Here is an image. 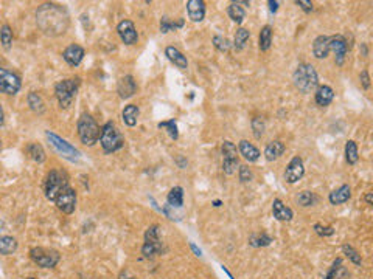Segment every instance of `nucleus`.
Masks as SVG:
<instances>
[{
  "label": "nucleus",
  "mask_w": 373,
  "mask_h": 279,
  "mask_svg": "<svg viewBox=\"0 0 373 279\" xmlns=\"http://www.w3.org/2000/svg\"><path fill=\"white\" fill-rule=\"evenodd\" d=\"M36 23L45 36H61L69 30V11L65 7L58 4H44L36 11Z\"/></svg>",
  "instance_id": "1"
},
{
  "label": "nucleus",
  "mask_w": 373,
  "mask_h": 279,
  "mask_svg": "<svg viewBox=\"0 0 373 279\" xmlns=\"http://www.w3.org/2000/svg\"><path fill=\"white\" fill-rule=\"evenodd\" d=\"M294 86L298 92L302 93H311L319 86V76L316 68L311 64H298L294 74H292Z\"/></svg>",
  "instance_id": "2"
},
{
  "label": "nucleus",
  "mask_w": 373,
  "mask_h": 279,
  "mask_svg": "<svg viewBox=\"0 0 373 279\" xmlns=\"http://www.w3.org/2000/svg\"><path fill=\"white\" fill-rule=\"evenodd\" d=\"M77 129H78V137H80L81 143L86 146H93L99 140V135H101L99 126L96 124V121L89 113H83L78 118Z\"/></svg>",
  "instance_id": "3"
},
{
  "label": "nucleus",
  "mask_w": 373,
  "mask_h": 279,
  "mask_svg": "<svg viewBox=\"0 0 373 279\" xmlns=\"http://www.w3.org/2000/svg\"><path fill=\"white\" fill-rule=\"evenodd\" d=\"M99 144H101L105 154H112V152L120 150L124 146V140L117 129L114 121H108L101 128V135H99Z\"/></svg>",
  "instance_id": "4"
},
{
  "label": "nucleus",
  "mask_w": 373,
  "mask_h": 279,
  "mask_svg": "<svg viewBox=\"0 0 373 279\" xmlns=\"http://www.w3.org/2000/svg\"><path fill=\"white\" fill-rule=\"evenodd\" d=\"M80 84H81V79L77 76V78L62 79L55 86V95H56V99H58L61 109H67L72 104V101L77 96Z\"/></svg>",
  "instance_id": "5"
},
{
  "label": "nucleus",
  "mask_w": 373,
  "mask_h": 279,
  "mask_svg": "<svg viewBox=\"0 0 373 279\" xmlns=\"http://www.w3.org/2000/svg\"><path fill=\"white\" fill-rule=\"evenodd\" d=\"M65 188H69V179H67V175H65L64 172H61V171H55V169H53V171H50L48 175H47V179H45V185H44V191H45L47 200L53 202V204H55L56 197H58Z\"/></svg>",
  "instance_id": "6"
},
{
  "label": "nucleus",
  "mask_w": 373,
  "mask_h": 279,
  "mask_svg": "<svg viewBox=\"0 0 373 279\" xmlns=\"http://www.w3.org/2000/svg\"><path fill=\"white\" fill-rule=\"evenodd\" d=\"M163 245L159 236V225L154 223L151 226H148V230L145 233V242L142 247V255L145 258H153L157 255H162Z\"/></svg>",
  "instance_id": "7"
},
{
  "label": "nucleus",
  "mask_w": 373,
  "mask_h": 279,
  "mask_svg": "<svg viewBox=\"0 0 373 279\" xmlns=\"http://www.w3.org/2000/svg\"><path fill=\"white\" fill-rule=\"evenodd\" d=\"M30 258L35 264H38L42 268H53L58 265L61 255H59V251L52 250V248L35 247L30 250Z\"/></svg>",
  "instance_id": "8"
},
{
  "label": "nucleus",
  "mask_w": 373,
  "mask_h": 279,
  "mask_svg": "<svg viewBox=\"0 0 373 279\" xmlns=\"http://www.w3.org/2000/svg\"><path fill=\"white\" fill-rule=\"evenodd\" d=\"M45 137H47V140L50 141V144L53 146V149L58 152V154H61L64 158H67V160H70V162L78 160V157H80V150H78L77 147H73L70 143H67L65 140H62L61 137H58L56 134L50 132V131L45 132Z\"/></svg>",
  "instance_id": "9"
},
{
  "label": "nucleus",
  "mask_w": 373,
  "mask_h": 279,
  "mask_svg": "<svg viewBox=\"0 0 373 279\" xmlns=\"http://www.w3.org/2000/svg\"><path fill=\"white\" fill-rule=\"evenodd\" d=\"M22 87V83H20V78L7 70V68H0V93H5V95H16Z\"/></svg>",
  "instance_id": "10"
},
{
  "label": "nucleus",
  "mask_w": 373,
  "mask_h": 279,
  "mask_svg": "<svg viewBox=\"0 0 373 279\" xmlns=\"http://www.w3.org/2000/svg\"><path fill=\"white\" fill-rule=\"evenodd\" d=\"M238 168L236 146L232 141L222 143V169L227 175H232Z\"/></svg>",
  "instance_id": "11"
},
{
  "label": "nucleus",
  "mask_w": 373,
  "mask_h": 279,
  "mask_svg": "<svg viewBox=\"0 0 373 279\" xmlns=\"http://www.w3.org/2000/svg\"><path fill=\"white\" fill-rule=\"evenodd\" d=\"M55 205L64 213V214H72L77 208V192L70 186L65 188L55 200Z\"/></svg>",
  "instance_id": "12"
},
{
  "label": "nucleus",
  "mask_w": 373,
  "mask_h": 279,
  "mask_svg": "<svg viewBox=\"0 0 373 279\" xmlns=\"http://www.w3.org/2000/svg\"><path fill=\"white\" fill-rule=\"evenodd\" d=\"M117 33H118L120 39L124 44H126V45H134L139 41V34H137V30L134 27V22L132 20H128V19L121 20L117 25Z\"/></svg>",
  "instance_id": "13"
},
{
  "label": "nucleus",
  "mask_w": 373,
  "mask_h": 279,
  "mask_svg": "<svg viewBox=\"0 0 373 279\" xmlns=\"http://www.w3.org/2000/svg\"><path fill=\"white\" fill-rule=\"evenodd\" d=\"M305 175V166H303V160L300 157H294L288 166H286V171H285V180L288 183H297L298 180L302 179V177Z\"/></svg>",
  "instance_id": "14"
},
{
  "label": "nucleus",
  "mask_w": 373,
  "mask_h": 279,
  "mask_svg": "<svg viewBox=\"0 0 373 279\" xmlns=\"http://www.w3.org/2000/svg\"><path fill=\"white\" fill-rule=\"evenodd\" d=\"M348 50V44L347 39L342 34H336L330 37V52L334 53V61L337 65H342L345 61V55Z\"/></svg>",
  "instance_id": "15"
},
{
  "label": "nucleus",
  "mask_w": 373,
  "mask_h": 279,
  "mask_svg": "<svg viewBox=\"0 0 373 279\" xmlns=\"http://www.w3.org/2000/svg\"><path fill=\"white\" fill-rule=\"evenodd\" d=\"M84 56H86L84 48L80 47V45H77V44L69 45V47L64 50V52H62L64 61H65L70 67H78V65L81 64V61L84 59Z\"/></svg>",
  "instance_id": "16"
},
{
  "label": "nucleus",
  "mask_w": 373,
  "mask_h": 279,
  "mask_svg": "<svg viewBox=\"0 0 373 279\" xmlns=\"http://www.w3.org/2000/svg\"><path fill=\"white\" fill-rule=\"evenodd\" d=\"M117 92H118V96H120L121 99H129L131 96L135 95V92H137V84H135V81H134V78H132L131 74L123 76V78L118 81Z\"/></svg>",
  "instance_id": "17"
},
{
  "label": "nucleus",
  "mask_w": 373,
  "mask_h": 279,
  "mask_svg": "<svg viewBox=\"0 0 373 279\" xmlns=\"http://www.w3.org/2000/svg\"><path fill=\"white\" fill-rule=\"evenodd\" d=\"M187 13L190 20L202 22L206 17V2L204 0H188L187 2Z\"/></svg>",
  "instance_id": "18"
},
{
  "label": "nucleus",
  "mask_w": 373,
  "mask_h": 279,
  "mask_svg": "<svg viewBox=\"0 0 373 279\" xmlns=\"http://www.w3.org/2000/svg\"><path fill=\"white\" fill-rule=\"evenodd\" d=\"M272 214L280 222H289L294 217V213L289 207H286L280 198H276L272 202Z\"/></svg>",
  "instance_id": "19"
},
{
  "label": "nucleus",
  "mask_w": 373,
  "mask_h": 279,
  "mask_svg": "<svg viewBox=\"0 0 373 279\" xmlns=\"http://www.w3.org/2000/svg\"><path fill=\"white\" fill-rule=\"evenodd\" d=\"M330 53V37L317 36L313 42V55L317 59H325Z\"/></svg>",
  "instance_id": "20"
},
{
  "label": "nucleus",
  "mask_w": 373,
  "mask_h": 279,
  "mask_svg": "<svg viewBox=\"0 0 373 279\" xmlns=\"http://www.w3.org/2000/svg\"><path fill=\"white\" fill-rule=\"evenodd\" d=\"M238 149H240V154H241L249 163L257 162V160L260 158V155H261V154H260V150H258L252 143H249L247 140H241Z\"/></svg>",
  "instance_id": "21"
},
{
  "label": "nucleus",
  "mask_w": 373,
  "mask_h": 279,
  "mask_svg": "<svg viewBox=\"0 0 373 279\" xmlns=\"http://www.w3.org/2000/svg\"><path fill=\"white\" fill-rule=\"evenodd\" d=\"M352 197V189L348 185H342L341 188L334 189L333 192H330L328 195V200L331 205H342L345 202H348Z\"/></svg>",
  "instance_id": "22"
},
{
  "label": "nucleus",
  "mask_w": 373,
  "mask_h": 279,
  "mask_svg": "<svg viewBox=\"0 0 373 279\" xmlns=\"http://www.w3.org/2000/svg\"><path fill=\"white\" fill-rule=\"evenodd\" d=\"M285 149L286 147H285V144L280 140H274V141L267 143V146L264 149V157H266L267 162H274V160H277V158H280L283 155Z\"/></svg>",
  "instance_id": "23"
},
{
  "label": "nucleus",
  "mask_w": 373,
  "mask_h": 279,
  "mask_svg": "<svg viewBox=\"0 0 373 279\" xmlns=\"http://www.w3.org/2000/svg\"><path fill=\"white\" fill-rule=\"evenodd\" d=\"M165 56L176 65L178 68H181V70H185L187 67H188V61H187V58L179 52V50L176 48V47H166L165 48Z\"/></svg>",
  "instance_id": "24"
},
{
  "label": "nucleus",
  "mask_w": 373,
  "mask_h": 279,
  "mask_svg": "<svg viewBox=\"0 0 373 279\" xmlns=\"http://www.w3.org/2000/svg\"><path fill=\"white\" fill-rule=\"evenodd\" d=\"M334 98V92L330 86H320L316 92V104L320 107H327Z\"/></svg>",
  "instance_id": "25"
},
{
  "label": "nucleus",
  "mask_w": 373,
  "mask_h": 279,
  "mask_svg": "<svg viewBox=\"0 0 373 279\" xmlns=\"http://www.w3.org/2000/svg\"><path fill=\"white\" fill-rule=\"evenodd\" d=\"M139 115H140L139 107L135 104H129V106H126L123 109V113H121L123 123L126 126H129V128H134V126L137 124V121H139Z\"/></svg>",
  "instance_id": "26"
},
{
  "label": "nucleus",
  "mask_w": 373,
  "mask_h": 279,
  "mask_svg": "<svg viewBox=\"0 0 373 279\" xmlns=\"http://www.w3.org/2000/svg\"><path fill=\"white\" fill-rule=\"evenodd\" d=\"M166 202H168V207L181 208V207L184 205V188H182V186H174V188L168 192Z\"/></svg>",
  "instance_id": "27"
},
{
  "label": "nucleus",
  "mask_w": 373,
  "mask_h": 279,
  "mask_svg": "<svg viewBox=\"0 0 373 279\" xmlns=\"http://www.w3.org/2000/svg\"><path fill=\"white\" fill-rule=\"evenodd\" d=\"M27 103H28V107L35 112V113H38V115H42L44 112H45V103H44V99H42V96L39 95V93H36V92H30L28 93V96H27Z\"/></svg>",
  "instance_id": "28"
},
{
  "label": "nucleus",
  "mask_w": 373,
  "mask_h": 279,
  "mask_svg": "<svg viewBox=\"0 0 373 279\" xmlns=\"http://www.w3.org/2000/svg\"><path fill=\"white\" fill-rule=\"evenodd\" d=\"M185 25V20L184 19H179V20H169L166 16H163L160 19V33L162 34H166L169 31H176L179 28H182Z\"/></svg>",
  "instance_id": "29"
},
{
  "label": "nucleus",
  "mask_w": 373,
  "mask_h": 279,
  "mask_svg": "<svg viewBox=\"0 0 373 279\" xmlns=\"http://www.w3.org/2000/svg\"><path fill=\"white\" fill-rule=\"evenodd\" d=\"M17 250V241L11 236H2L0 237V255L10 256Z\"/></svg>",
  "instance_id": "30"
},
{
  "label": "nucleus",
  "mask_w": 373,
  "mask_h": 279,
  "mask_svg": "<svg viewBox=\"0 0 373 279\" xmlns=\"http://www.w3.org/2000/svg\"><path fill=\"white\" fill-rule=\"evenodd\" d=\"M272 244V237L266 233H254L249 237V245L254 248H261V247H267Z\"/></svg>",
  "instance_id": "31"
},
{
  "label": "nucleus",
  "mask_w": 373,
  "mask_h": 279,
  "mask_svg": "<svg viewBox=\"0 0 373 279\" xmlns=\"http://www.w3.org/2000/svg\"><path fill=\"white\" fill-rule=\"evenodd\" d=\"M27 154H28L30 158L35 160L36 163H44L45 158H47V157H45V150H44L42 146L38 144V143H31V144L27 146Z\"/></svg>",
  "instance_id": "32"
},
{
  "label": "nucleus",
  "mask_w": 373,
  "mask_h": 279,
  "mask_svg": "<svg viewBox=\"0 0 373 279\" xmlns=\"http://www.w3.org/2000/svg\"><path fill=\"white\" fill-rule=\"evenodd\" d=\"M270 44H272V28L269 25H264L260 31V39H258V45H260V50L261 52H267L270 48Z\"/></svg>",
  "instance_id": "33"
},
{
  "label": "nucleus",
  "mask_w": 373,
  "mask_h": 279,
  "mask_svg": "<svg viewBox=\"0 0 373 279\" xmlns=\"http://www.w3.org/2000/svg\"><path fill=\"white\" fill-rule=\"evenodd\" d=\"M358 144L353 140H348L345 143V160L348 165H355L358 162Z\"/></svg>",
  "instance_id": "34"
},
{
  "label": "nucleus",
  "mask_w": 373,
  "mask_h": 279,
  "mask_svg": "<svg viewBox=\"0 0 373 279\" xmlns=\"http://www.w3.org/2000/svg\"><path fill=\"white\" fill-rule=\"evenodd\" d=\"M227 14H229V17H230L235 23H238V25L243 23L244 19H246V11H244V8L240 7L236 2L230 4V7H229V10H227Z\"/></svg>",
  "instance_id": "35"
},
{
  "label": "nucleus",
  "mask_w": 373,
  "mask_h": 279,
  "mask_svg": "<svg viewBox=\"0 0 373 279\" xmlns=\"http://www.w3.org/2000/svg\"><path fill=\"white\" fill-rule=\"evenodd\" d=\"M317 202V195L311 191H302L300 194L297 195V204L303 207V208H308V207H313Z\"/></svg>",
  "instance_id": "36"
},
{
  "label": "nucleus",
  "mask_w": 373,
  "mask_h": 279,
  "mask_svg": "<svg viewBox=\"0 0 373 279\" xmlns=\"http://www.w3.org/2000/svg\"><path fill=\"white\" fill-rule=\"evenodd\" d=\"M159 129H165L166 134L169 135V138L173 140H178L179 138V131H178V124L174 119H168V121H160L159 124Z\"/></svg>",
  "instance_id": "37"
},
{
  "label": "nucleus",
  "mask_w": 373,
  "mask_h": 279,
  "mask_svg": "<svg viewBox=\"0 0 373 279\" xmlns=\"http://www.w3.org/2000/svg\"><path fill=\"white\" fill-rule=\"evenodd\" d=\"M249 37H251V33H249V30L246 28H238L236 33H235V39H233V47L236 50H243L249 41Z\"/></svg>",
  "instance_id": "38"
},
{
  "label": "nucleus",
  "mask_w": 373,
  "mask_h": 279,
  "mask_svg": "<svg viewBox=\"0 0 373 279\" xmlns=\"http://www.w3.org/2000/svg\"><path fill=\"white\" fill-rule=\"evenodd\" d=\"M0 44L4 45L5 50H10L11 44H13V30L10 25H4L2 28H0Z\"/></svg>",
  "instance_id": "39"
},
{
  "label": "nucleus",
  "mask_w": 373,
  "mask_h": 279,
  "mask_svg": "<svg viewBox=\"0 0 373 279\" xmlns=\"http://www.w3.org/2000/svg\"><path fill=\"white\" fill-rule=\"evenodd\" d=\"M342 251H344V255L348 258V259H350L355 265H361L362 264V259H361V255H359V253L352 247V245H342Z\"/></svg>",
  "instance_id": "40"
},
{
  "label": "nucleus",
  "mask_w": 373,
  "mask_h": 279,
  "mask_svg": "<svg viewBox=\"0 0 373 279\" xmlns=\"http://www.w3.org/2000/svg\"><path fill=\"white\" fill-rule=\"evenodd\" d=\"M213 45H215V48L218 50V52H221V53H227L229 50L232 48V44H230V41L227 39V37H222V36H213Z\"/></svg>",
  "instance_id": "41"
},
{
  "label": "nucleus",
  "mask_w": 373,
  "mask_h": 279,
  "mask_svg": "<svg viewBox=\"0 0 373 279\" xmlns=\"http://www.w3.org/2000/svg\"><path fill=\"white\" fill-rule=\"evenodd\" d=\"M264 129H266L264 119H263L261 116H255V118L252 119V131H254L255 138H261L263 134H264Z\"/></svg>",
  "instance_id": "42"
},
{
  "label": "nucleus",
  "mask_w": 373,
  "mask_h": 279,
  "mask_svg": "<svg viewBox=\"0 0 373 279\" xmlns=\"http://www.w3.org/2000/svg\"><path fill=\"white\" fill-rule=\"evenodd\" d=\"M314 231L319 234V236H322V237H330V236H333L334 234V228L333 226H325V225H322V223H316L314 225Z\"/></svg>",
  "instance_id": "43"
},
{
  "label": "nucleus",
  "mask_w": 373,
  "mask_h": 279,
  "mask_svg": "<svg viewBox=\"0 0 373 279\" xmlns=\"http://www.w3.org/2000/svg\"><path fill=\"white\" fill-rule=\"evenodd\" d=\"M252 171L249 169V166H246V165H243V166H240V182L241 183H247V182H251L252 180Z\"/></svg>",
  "instance_id": "44"
},
{
  "label": "nucleus",
  "mask_w": 373,
  "mask_h": 279,
  "mask_svg": "<svg viewBox=\"0 0 373 279\" xmlns=\"http://www.w3.org/2000/svg\"><path fill=\"white\" fill-rule=\"evenodd\" d=\"M341 265H342V259L341 258H337L334 262H333V265H331V268H330V271H328V274L323 277V279H336V276H337V270L341 268Z\"/></svg>",
  "instance_id": "45"
},
{
  "label": "nucleus",
  "mask_w": 373,
  "mask_h": 279,
  "mask_svg": "<svg viewBox=\"0 0 373 279\" xmlns=\"http://www.w3.org/2000/svg\"><path fill=\"white\" fill-rule=\"evenodd\" d=\"M295 5L300 7L305 13H311L314 10V7H313V4L310 2V0H297Z\"/></svg>",
  "instance_id": "46"
},
{
  "label": "nucleus",
  "mask_w": 373,
  "mask_h": 279,
  "mask_svg": "<svg viewBox=\"0 0 373 279\" xmlns=\"http://www.w3.org/2000/svg\"><path fill=\"white\" fill-rule=\"evenodd\" d=\"M359 79H361V84H362V87H364L365 90L370 89V76H368V71H367V70H362V71H361Z\"/></svg>",
  "instance_id": "47"
},
{
  "label": "nucleus",
  "mask_w": 373,
  "mask_h": 279,
  "mask_svg": "<svg viewBox=\"0 0 373 279\" xmlns=\"http://www.w3.org/2000/svg\"><path fill=\"white\" fill-rule=\"evenodd\" d=\"M190 248H191V251L194 253V255H196L197 258H201V256H202V251L194 245V242H190Z\"/></svg>",
  "instance_id": "48"
},
{
  "label": "nucleus",
  "mask_w": 373,
  "mask_h": 279,
  "mask_svg": "<svg viewBox=\"0 0 373 279\" xmlns=\"http://www.w3.org/2000/svg\"><path fill=\"white\" fill-rule=\"evenodd\" d=\"M267 5H269L270 13H277V10H279V2H274V0H269Z\"/></svg>",
  "instance_id": "49"
},
{
  "label": "nucleus",
  "mask_w": 373,
  "mask_h": 279,
  "mask_svg": "<svg viewBox=\"0 0 373 279\" xmlns=\"http://www.w3.org/2000/svg\"><path fill=\"white\" fill-rule=\"evenodd\" d=\"M371 197H373L371 192H367V194H365V202H367V205H370V207L373 205V198H371Z\"/></svg>",
  "instance_id": "50"
},
{
  "label": "nucleus",
  "mask_w": 373,
  "mask_h": 279,
  "mask_svg": "<svg viewBox=\"0 0 373 279\" xmlns=\"http://www.w3.org/2000/svg\"><path fill=\"white\" fill-rule=\"evenodd\" d=\"M176 162L179 163V166H181V168H185V166H187V162H185L182 157H178V158H176Z\"/></svg>",
  "instance_id": "51"
},
{
  "label": "nucleus",
  "mask_w": 373,
  "mask_h": 279,
  "mask_svg": "<svg viewBox=\"0 0 373 279\" xmlns=\"http://www.w3.org/2000/svg\"><path fill=\"white\" fill-rule=\"evenodd\" d=\"M4 121H5V115H4V109H2V106H0V126L4 124Z\"/></svg>",
  "instance_id": "52"
},
{
  "label": "nucleus",
  "mask_w": 373,
  "mask_h": 279,
  "mask_svg": "<svg viewBox=\"0 0 373 279\" xmlns=\"http://www.w3.org/2000/svg\"><path fill=\"white\" fill-rule=\"evenodd\" d=\"M213 207H216V208L221 207V200H215V202H213Z\"/></svg>",
  "instance_id": "53"
},
{
  "label": "nucleus",
  "mask_w": 373,
  "mask_h": 279,
  "mask_svg": "<svg viewBox=\"0 0 373 279\" xmlns=\"http://www.w3.org/2000/svg\"><path fill=\"white\" fill-rule=\"evenodd\" d=\"M0 149H2V141H0Z\"/></svg>",
  "instance_id": "54"
},
{
  "label": "nucleus",
  "mask_w": 373,
  "mask_h": 279,
  "mask_svg": "<svg viewBox=\"0 0 373 279\" xmlns=\"http://www.w3.org/2000/svg\"><path fill=\"white\" fill-rule=\"evenodd\" d=\"M27 279H36V277H27Z\"/></svg>",
  "instance_id": "55"
}]
</instances>
